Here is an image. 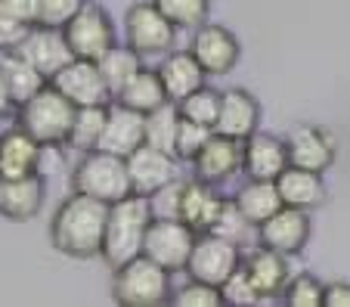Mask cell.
<instances>
[{"label":"cell","instance_id":"obj_33","mask_svg":"<svg viewBox=\"0 0 350 307\" xmlns=\"http://www.w3.org/2000/svg\"><path fill=\"white\" fill-rule=\"evenodd\" d=\"M180 112V118L196 121V124H205L214 131V121H217V109H220V90H211V87H198L189 96H183L180 103H174Z\"/></svg>","mask_w":350,"mask_h":307},{"label":"cell","instance_id":"obj_38","mask_svg":"<svg viewBox=\"0 0 350 307\" xmlns=\"http://www.w3.org/2000/svg\"><path fill=\"white\" fill-rule=\"evenodd\" d=\"M248 227H252V224L242 217V211L236 208V202L226 199L224 208H220V214H217V221H214V227L208 230V233L220 236V239H230V242H236V245H242Z\"/></svg>","mask_w":350,"mask_h":307},{"label":"cell","instance_id":"obj_2","mask_svg":"<svg viewBox=\"0 0 350 307\" xmlns=\"http://www.w3.org/2000/svg\"><path fill=\"white\" fill-rule=\"evenodd\" d=\"M152 217H155L152 202L146 199V196L131 193L124 199L112 202L109 205L99 258L115 270L121 264H127V261H133L137 254H143V239H146V230H149Z\"/></svg>","mask_w":350,"mask_h":307},{"label":"cell","instance_id":"obj_3","mask_svg":"<svg viewBox=\"0 0 350 307\" xmlns=\"http://www.w3.org/2000/svg\"><path fill=\"white\" fill-rule=\"evenodd\" d=\"M171 273L159 267L146 254H137L133 261L115 267L112 280V301L121 307H161L171 304Z\"/></svg>","mask_w":350,"mask_h":307},{"label":"cell","instance_id":"obj_21","mask_svg":"<svg viewBox=\"0 0 350 307\" xmlns=\"http://www.w3.org/2000/svg\"><path fill=\"white\" fill-rule=\"evenodd\" d=\"M242 267L252 280V286L258 289L260 301H270V298H279L288 282L291 270H288V258L267 245H258L252 248L248 254H242Z\"/></svg>","mask_w":350,"mask_h":307},{"label":"cell","instance_id":"obj_25","mask_svg":"<svg viewBox=\"0 0 350 307\" xmlns=\"http://www.w3.org/2000/svg\"><path fill=\"white\" fill-rule=\"evenodd\" d=\"M40 149L44 146H40L31 134H25L19 124L3 131V134H0V181L38 174Z\"/></svg>","mask_w":350,"mask_h":307},{"label":"cell","instance_id":"obj_9","mask_svg":"<svg viewBox=\"0 0 350 307\" xmlns=\"http://www.w3.org/2000/svg\"><path fill=\"white\" fill-rule=\"evenodd\" d=\"M239 264H242V245L220 239L214 233H198L189 261H186V273H189V280H202L208 286L220 289Z\"/></svg>","mask_w":350,"mask_h":307},{"label":"cell","instance_id":"obj_5","mask_svg":"<svg viewBox=\"0 0 350 307\" xmlns=\"http://www.w3.org/2000/svg\"><path fill=\"white\" fill-rule=\"evenodd\" d=\"M72 193L90 196L96 202H112L131 196V177H127V165L124 159L112 152H103V149H90V152H81V161L72 168Z\"/></svg>","mask_w":350,"mask_h":307},{"label":"cell","instance_id":"obj_28","mask_svg":"<svg viewBox=\"0 0 350 307\" xmlns=\"http://www.w3.org/2000/svg\"><path fill=\"white\" fill-rule=\"evenodd\" d=\"M0 75H3V84H7L10 100H13L16 109H19L22 103H28L40 87L46 84L44 75H40L28 59H22L19 53H13V50L3 53V59H0Z\"/></svg>","mask_w":350,"mask_h":307},{"label":"cell","instance_id":"obj_10","mask_svg":"<svg viewBox=\"0 0 350 307\" xmlns=\"http://www.w3.org/2000/svg\"><path fill=\"white\" fill-rule=\"evenodd\" d=\"M189 53L196 56V62L205 68V75H230L242 59V44H239L236 31H230L226 25L208 19L205 25H198L192 31Z\"/></svg>","mask_w":350,"mask_h":307},{"label":"cell","instance_id":"obj_17","mask_svg":"<svg viewBox=\"0 0 350 307\" xmlns=\"http://www.w3.org/2000/svg\"><path fill=\"white\" fill-rule=\"evenodd\" d=\"M285 168H288V149L276 134L258 127L248 140H242V174L248 181H276Z\"/></svg>","mask_w":350,"mask_h":307},{"label":"cell","instance_id":"obj_41","mask_svg":"<svg viewBox=\"0 0 350 307\" xmlns=\"http://www.w3.org/2000/svg\"><path fill=\"white\" fill-rule=\"evenodd\" d=\"M323 307H350V282L335 280L323 286Z\"/></svg>","mask_w":350,"mask_h":307},{"label":"cell","instance_id":"obj_15","mask_svg":"<svg viewBox=\"0 0 350 307\" xmlns=\"http://www.w3.org/2000/svg\"><path fill=\"white\" fill-rule=\"evenodd\" d=\"M46 202V177L25 174V177H10L0 181V217L13 224H28L40 214Z\"/></svg>","mask_w":350,"mask_h":307},{"label":"cell","instance_id":"obj_18","mask_svg":"<svg viewBox=\"0 0 350 307\" xmlns=\"http://www.w3.org/2000/svg\"><path fill=\"white\" fill-rule=\"evenodd\" d=\"M258 127H260V103L248 90H242V87L220 90L214 134H224L230 140H248Z\"/></svg>","mask_w":350,"mask_h":307},{"label":"cell","instance_id":"obj_34","mask_svg":"<svg viewBox=\"0 0 350 307\" xmlns=\"http://www.w3.org/2000/svg\"><path fill=\"white\" fill-rule=\"evenodd\" d=\"M323 280H317L313 273H297L288 276L282 295L279 298L288 307H323Z\"/></svg>","mask_w":350,"mask_h":307},{"label":"cell","instance_id":"obj_6","mask_svg":"<svg viewBox=\"0 0 350 307\" xmlns=\"http://www.w3.org/2000/svg\"><path fill=\"white\" fill-rule=\"evenodd\" d=\"M62 38H66L75 59H93V62L106 53L109 47L118 44L112 16L96 0H84L81 3V10L62 28Z\"/></svg>","mask_w":350,"mask_h":307},{"label":"cell","instance_id":"obj_29","mask_svg":"<svg viewBox=\"0 0 350 307\" xmlns=\"http://www.w3.org/2000/svg\"><path fill=\"white\" fill-rule=\"evenodd\" d=\"M106 115H109V106H78L75 109L72 127H68L66 146L78 149V152L96 149L99 137H103V127H106Z\"/></svg>","mask_w":350,"mask_h":307},{"label":"cell","instance_id":"obj_20","mask_svg":"<svg viewBox=\"0 0 350 307\" xmlns=\"http://www.w3.org/2000/svg\"><path fill=\"white\" fill-rule=\"evenodd\" d=\"M13 53H19L22 59L31 62L46 81L72 59V50H68L59 28H40V25H34L31 31L25 34V40H22Z\"/></svg>","mask_w":350,"mask_h":307},{"label":"cell","instance_id":"obj_43","mask_svg":"<svg viewBox=\"0 0 350 307\" xmlns=\"http://www.w3.org/2000/svg\"><path fill=\"white\" fill-rule=\"evenodd\" d=\"M13 109H16V106H13V100H10L7 84H3V75H0V121H7Z\"/></svg>","mask_w":350,"mask_h":307},{"label":"cell","instance_id":"obj_7","mask_svg":"<svg viewBox=\"0 0 350 307\" xmlns=\"http://www.w3.org/2000/svg\"><path fill=\"white\" fill-rule=\"evenodd\" d=\"M124 44L137 50L143 59L149 56H165L177 44V28L165 19L152 0H139L124 16Z\"/></svg>","mask_w":350,"mask_h":307},{"label":"cell","instance_id":"obj_11","mask_svg":"<svg viewBox=\"0 0 350 307\" xmlns=\"http://www.w3.org/2000/svg\"><path fill=\"white\" fill-rule=\"evenodd\" d=\"M50 87H56L75 109L78 106H109L112 90L93 59H68L59 72L50 78Z\"/></svg>","mask_w":350,"mask_h":307},{"label":"cell","instance_id":"obj_14","mask_svg":"<svg viewBox=\"0 0 350 307\" xmlns=\"http://www.w3.org/2000/svg\"><path fill=\"white\" fill-rule=\"evenodd\" d=\"M285 149H288V165L304 168V171H317V174H325L338 159L335 134L319 124H297L285 137Z\"/></svg>","mask_w":350,"mask_h":307},{"label":"cell","instance_id":"obj_1","mask_svg":"<svg viewBox=\"0 0 350 307\" xmlns=\"http://www.w3.org/2000/svg\"><path fill=\"white\" fill-rule=\"evenodd\" d=\"M106 217H109L106 202L72 193L68 199L59 202L53 221H50V242L66 258H75V261L99 258L103 233H106Z\"/></svg>","mask_w":350,"mask_h":307},{"label":"cell","instance_id":"obj_13","mask_svg":"<svg viewBox=\"0 0 350 307\" xmlns=\"http://www.w3.org/2000/svg\"><path fill=\"white\" fill-rule=\"evenodd\" d=\"M127 177H131V189L137 196L152 199L155 193H161L165 187H171L177 181V159L171 152H161L155 146H137L124 159Z\"/></svg>","mask_w":350,"mask_h":307},{"label":"cell","instance_id":"obj_16","mask_svg":"<svg viewBox=\"0 0 350 307\" xmlns=\"http://www.w3.org/2000/svg\"><path fill=\"white\" fill-rule=\"evenodd\" d=\"M224 202L226 199L220 193H214L211 183L192 177V181L180 183L177 211H174V217H177V221H183L192 233H208V230L214 227V221H217V214H220V208H224Z\"/></svg>","mask_w":350,"mask_h":307},{"label":"cell","instance_id":"obj_35","mask_svg":"<svg viewBox=\"0 0 350 307\" xmlns=\"http://www.w3.org/2000/svg\"><path fill=\"white\" fill-rule=\"evenodd\" d=\"M214 131L205 124H196V121H186L180 118L177 124V140H174V159L177 161H192L198 155V149L208 143Z\"/></svg>","mask_w":350,"mask_h":307},{"label":"cell","instance_id":"obj_8","mask_svg":"<svg viewBox=\"0 0 350 307\" xmlns=\"http://www.w3.org/2000/svg\"><path fill=\"white\" fill-rule=\"evenodd\" d=\"M196 236L198 233H192L177 217L155 214L149 230H146L143 254L149 261H155L159 267H165L167 273H180V270H186V261H189V252L196 245Z\"/></svg>","mask_w":350,"mask_h":307},{"label":"cell","instance_id":"obj_42","mask_svg":"<svg viewBox=\"0 0 350 307\" xmlns=\"http://www.w3.org/2000/svg\"><path fill=\"white\" fill-rule=\"evenodd\" d=\"M16 19H22L25 25H34V16H38V0H0Z\"/></svg>","mask_w":350,"mask_h":307},{"label":"cell","instance_id":"obj_40","mask_svg":"<svg viewBox=\"0 0 350 307\" xmlns=\"http://www.w3.org/2000/svg\"><path fill=\"white\" fill-rule=\"evenodd\" d=\"M31 28L34 25H25V22L16 19V16L10 13L3 3H0V50H3V53H10V50L19 47Z\"/></svg>","mask_w":350,"mask_h":307},{"label":"cell","instance_id":"obj_39","mask_svg":"<svg viewBox=\"0 0 350 307\" xmlns=\"http://www.w3.org/2000/svg\"><path fill=\"white\" fill-rule=\"evenodd\" d=\"M84 0H38V16H34V25L40 28H66V22L72 19L81 10Z\"/></svg>","mask_w":350,"mask_h":307},{"label":"cell","instance_id":"obj_24","mask_svg":"<svg viewBox=\"0 0 350 307\" xmlns=\"http://www.w3.org/2000/svg\"><path fill=\"white\" fill-rule=\"evenodd\" d=\"M159 78H161V84H165L167 100L180 103L183 96H189L192 90L205 87L208 75H205V68L196 62V56H192L189 50H171V53H165V59H161V66H159Z\"/></svg>","mask_w":350,"mask_h":307},{"label":"cell","instance_id":"obj_31","mask_svg":"<svg viewBox=\"0 0 350 307\" xmlns=\"http://www.w3.org/2000/svg\"><path fill=\"white\" fill-rule=\"evenodd\" d=\"M177 124H180V112L174 103H165L161 109L149 112L143 118V143L155 146L161 152L174 155V140H177Z\"/></svg>","mask_w":350,"mask_h":307},{"label":"cell","instance_id":"obj_12","mask_svg":"<svg viewBox=\"0 0 350 307\" xmlns=\"http://www.w3.org/2000/svg\"><path fill=\"white\" fill-rule=\"evenodd\" d=\"M310 236H313L310 211L282 205L273 217H267L258 227V245L273 248V252L285 254V258H295V254H301L307 248Z\"/></svg>","mask_w":350,"mask_h":307},{"label":"cell","instance_id":"obj_19","mask_svg":"<svg viewBox=\"0 0 350 307\" xmlns=\"http://www.w3.org/2000/svg\"><path fill=\"white\" fill-rule=\"evenodd\" d=\"M198 181L211 183H226L230 177H236L242 171V140H230L224 134H211L208 143L198 149V155L192 159Z\"/></svg>","mask_w":350,"mask_h":307},{"label":"cell","instance_id":"obj_37","mask_svg":"<svg viewBox=\"0 0 350 307\" xmlns=\"http://www.w3.org/2000/svg\"><path fill=\"white\" fill-rule=\"evenodd\" d=\"M171 304L177 307H220L224 304V295L217 286H208L202 280H189L183 289L171 295Z\"/></svg>","mask_w":350,"mask_h":307},{"label":"cell","instance_id":"obj_26","mask_svg":"<svg viewBox=\"0 0 350 307\" xmlns=\"http://www.w3.org/2000/svg\"><path fill=\"white\" fill-rule=\"evenodd\" d=\"M112 100L133 109V112H139V115H149V112H155V109H161L165 103H171L165 94V84H161V78H159V68H146V66L121 87Z\"/></svg>","mask_w":350,"mask_h":307},{"label":"cell","instance_id":"obj_23","mask_svg":"<svg viewBox=\"0 0 350 307\" xmlns=\"http://www.w3.org/2000/svg\"><path fill=\"white\" fill-rule=\"evenodd\" d=\"M273 183H276V193H279V199H282V205H288V208L313 211V208L325 205V199H329L323 174L304 171V168H295V165L285 168Z\"/></svg>","mask_w":350,"mask_h":307},{"label":"cell","instance_id":"obj_22","mask_svg":"<svg viewBox=\"0 0 350 307\" xmlns=\"http://www.w3.org/2000/svg\"><path fill=\"white\" fill-rule=\"evenodd\" d=\"M143 118L146 115L133 112V109L121 106V103H109V115H106V127L99 137L103 152H112L118 159H127L137 146H143Z\"/></svg>","mask_w":350,"mask_h":307},{"label":"cell","instance_id":"obj_36","mask_svg":"<svg viewBox=\"0 0 350 307\" xmlns=\"http://www.w3.org/2000/svg\"><path fill=\"white\" fill-rule=\"evenodd\" d=\"M220 295H224V304H230V307H254V304H260L258 289L252 286V280H248V273H245L242 264H239V267L224 280Z\"/></svg>","mask_w":350,"mask_h":307},{"label":"cell","instance_id":"obj_30","mask_svg":"<svg viewBox=\"0 0 350 307\" xmlns=\"http://www.w3.org/2000/svg\"><path fill=\"white\" fill-rule=\"evenodd\" d=\"M96 66H99V72H103L109 90H112V96H115L121 87L143 68V56H139L137 50H131L127 44H115V47H109L106 53L99 56Z\"/></svg>","mask_w":350,"mask_h":307},{"label":"cell","instance_id":"obj_27","mask_svg":"<svg viewBox=\"0 0 350 307\" xmlns=\"http://www.w3.org/2000/svg\"><path fill=\"white\" fill-rule=\"evenodd\" d=\"M232 202H236V208L242 211V217L252 224L254 230L282 208V199H279L276 183L273 181H248L236 196H232Z\"/></svg>","mask_w":350,"mask_h":307},{"label":"cell","instance_id":"obj_32","mask_svg":"<svg viewBox=\"0 0 350 307\" xmlns=\"http://www.w3.org/2000/svg\"><path fill=\"white\" fill-rule=\"evenodd\" d=\"M152 3L177 31H196L198 25H205L214 7V0H152Z\"/></svg>","mask_w":350,"mask_h":307},{"label":"cell","instance_id":"obj_4","mask_svg":"<svg viewBox=\"0 0 350 307\" xmlns=\"http://www.w3.org/2000/svg\"><path fill=\"white\" fill-rule=\"evenodd\" d=\"M72 118H75V106L56 87H50V81L40 87L31 100L16 109V124L25 134H31L40 146H66Z\"/></svg>","mask_w":350,"mask_h":307}]
</instances>
